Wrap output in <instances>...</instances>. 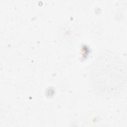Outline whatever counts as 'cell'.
Returning a JSON list of instances; mask_svg holds the SVG:
<instances>
[{"instance_id": "6da1fadb", "label": "cell", "mask_w": 127, "mask_h": 127, "mask_svg": "<svg viewBox=\"0 0 127 127\" xmlns=\"http://www.w3.org/2000/svg\"><path fill=\"white\" fill-rule=\"evenodd\" d=\"M99 60L91 71V84L96 91L104 92L106 95L115 93L116 83H119L117 80L123 77V67L111 56L105 55Z\"/></svg>"}]
</instances>
